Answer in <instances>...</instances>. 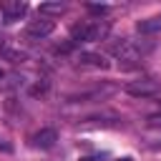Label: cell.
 <instances>
[{
    "mask_svg": "<svg viewBox=\"0 0 161 161\" xmlns=\"http://www.w3.org/2000/svg\"><path fill=\"white\" fill-rule=\"evenodd\" d=\"M123 91L128 96H133V98H151V96H158L161 93V83L158 80H151V78H141V80L126 83Z\"/></svg>",
    "mask_w": 161,
    "mask_h": 161,
    "instance_id": "2",
    "label": "cell"
},
{
    "mask_svg": "<svg viewBox=\"0 0 161 161\" xmlns=\"http://www.w3.org/2000/svg\"><path fill=\"white\" fill-rule=\"evenodd\" d=\"M65 13V5L60 3H43L40 5V15H63Z\"/></svg>",
    "mask_w": 161,
    "mask_h": 161,
    "instance_id": "9",
    "label": "cell"
},
{
    "mask_svg": "<svg viewBox=\"0 0 161 161\" xmlns=\"http://www.w3.org/2000/svg\"><path fill=\"white\" fill-rule=\"evenodd\" d=\"M138 33H146V35H151V33H161V15H153V18H146V20H138Z\"/></svg>",
    "mask_w": 161,
    "mask_h": 161,
    "instance_id": "7",
    "label": "cell"
},
{
    "mask_svg": "<svg viewBox=\"0 0 161 161\" xmlns=\"http://www.w3.org/2000/svg\"><path fill=\"white\" fill-rule=\"evenodd\" d=\"M55 30V23L48 20V18H38V20H30L25 25V35L33 38V40H40V38H48L50 33Z\"/></svg>",
    "mask_w": 161,
    "mask_h": 161,
    "instance_id": "3",
    "label": "cell"
},
{
    "mask_svg": "<svg viewBox=\"0 0 161 161\" xmlns=\"http://www.w3.org/2000/svg\"><path fill=\"white\" fill-rule=\"evenodd\" d=\"M111 53L118 58V60H138V55H141V50L133 45V40H128V38H123L121 43H113L111 45Z\"/></svg>",
    "mask_w": 161,
    "mask_h": 161,
    "instance_id": "4",
    "label": "cell"
},
{
    "mask_svg": "<svg viewBox=\"0 0 161 161\" xmlns=\"http://www.w3.org/2000/svg\"><path fill=\"white\" fill-rule=\"evenodd\" d=\"M103 35H106V25H101V23H80V25H73V30H70V38L75 43L101 40Z\"/></svg>",
    "mask_w": 161,
    "mask_h": 161,
    "instance_id": "1",
    "label": "cell"
},
{
    "mask_svg": "<svg viewBox=\"0 0 161 161\" xmlns=\"http://www.w3.org/2000/svg\"><path fill=\"white\" fill-rule=\"evenodd\" d=\"M55 141H58V133H55L53 128H43V131H38V133L33 136V146H35V148H50Z\"/></svg>",
    "mask_w": 161,
    "mask_h": 161,
    "instance_id": "6",
    "label": "cell"
},
{
    "mask_svg": "<svg viewBox=\"0 0 161 161\" xmlns=\"http://www.w3.org/2000/svg\"><path fill=\"white\" fill-rule=\"evenodd\" d=\"M0 13H3V18H5L8 23H13V20H18V18H23V15L28 13V3H20V0H3V3H0Z\"/></svg>",
    "mask_w": 161,
    "mask_h": 161,
    "instance_id": "5",
    "label": "cell"
},
{
    "mask_svg": "<svg viewBox=\"0 0 161 161\" xmlns=\"http://www.w3.org/2000/svg\"><path fill=\"white\" fill-rule=\"evenodd\" d=\"M80 161H98V158H93V156H80Z\"/></svg>",
    "mask_w": 161,
    "mask_h": 161,
    "instance_id": "11",
    "label": "cell"
},
{
    "mask_svg": "<svg viewBox=\"0 0 161 161\" xmlns=\"http://www.w3.org/2000/svg\"><path fill=\"white\" fill-rule=\"evenodd\" d=\"M88 10H91L93 15H103V13H108V8H106V5H88Z\"/></svg>",
    "mask_w": 161,
    "mask_h": 161,
    "instance_id": "10",
    "label": "cell"
},
{
    "mask_svg": "<svg viewBox=\"0 0 161 161\" xmlns=\"http://www.w3.org/2000/svg\"><path fill=\"white\" fill-rule=\"evenodd\" d=\"M78 60L83 65H91V68H108V60L103 55H98V53H80Z\"/></svg>",
    "mask_w": 161,
    "mask_h": 161,
    "instance_id": "8",
    "label": "cell"
},
{
    "mask_svg": "<svg viewBox=\"0 0 161 161\" xmlns=\"http://www.w3.org/2000/svg\"><path fill=\"white\" fill-rule=\"evenodd\" d=\"M116 161H133L131 156H123V158H116Z\"/></svg>",
    "mask_w": 161,
    "mask_h": 161,
    "instance_id": "12",
    "label": "cell"
}]
</instances>
